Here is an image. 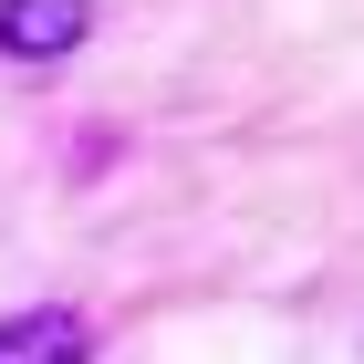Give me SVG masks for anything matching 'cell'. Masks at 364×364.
<instances>
[{
	"label": "cell",
	"mask_w": 364,
	"mask_h": 364,
	"mask_svg": "<svg viewBox=\"0 0 364 364\" xmlns=\"http://www.w3.org/2000/svg\"><path fill=\"white\" fill-rule=\"evenodd\" d=\"M94 31V0H0V53L11 63H63Z\"/></svg>",
	"instance_id": "6da1fadb"
},
{
	"label": "cell",
	"mask_w": 364,
	"mask_h": 364,
	"mask_svg": "<svg viewBox=\"0 0 364 364\" xmlns=\"http://www.w3.org/2000/svg\"><path fill=\"white\" fill-rule=\"evenodd\" d=\"M0 364H84V323H73L63 302L11 312V323H0Z\"/></svg>",
	"instance_id": "7a4b0ae2"
}]
</instances>
